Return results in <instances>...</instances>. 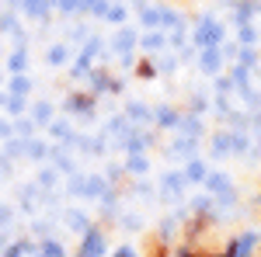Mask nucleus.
Segmentation results:
<instances>
[{
	"label": "nucleus",
	"instance_id": "1",
	"mask_svg": "<svg viewBox=\"0 0 261 257\" xmlns=\"http://www.w3.org/2000/svg\"><path fill=\"white\" fill-rule=\"evenodd\" d=\"M202 188H205V195L216 198V209L233 205V202H237V188H233L230 174H223V170H209V174H205V181H202Z\"/></svg>",
	"mask_w": 261,
	"mask_h": 257
},
{
	"label": "nucleus",
	"instance_id": "2",
	"mask_svg": "<svg viewBox=\"0 0 261 257\" xmlns=\"http://www.w3.org/2000/svg\"><path fill=\"white\" fill-rule=\"evenodd\" d=\"M223 39H226V28H223L216 18H199V24H195V32H192V45L195 49H213V45H223Z\"/></svg>",
	"mask_w": 261,
	"mask_h": 257
},
{
	"label": "nucleus",
	"instance_id": "3",
	"mask_svg": "<svg viewBox=\"0 0 261 257\" xmlns=\"http://www.w3.org/2000/svg\"><path fill=\"white\" fill-rule=\"evenodd\" d=\"M84 83H87V94H119L122 91V80L115 77V73H108L105 66H91L87 70V77H84Z\"/></svg>",
	"mask_w": 261,
	"mask_h": 257
},
{
	"label": "nucleus",
	"instance_id": "4",
	"mask_svg": "<svg viewBox=\"0 0 261 257\" xmlns=\"http://www.w3.org/2000/svg\"><path fill=\"white\" fill-rule=\"evenodd\" d=\"M105 250H108V237L98 222H91L81 233V257H105Z\"/></svg>",
	"mask_w": 261,
	"mask_h": 257
},
{
	"label": "nucleus",
	"instance_id": "5",
	"mask_svg": "<svg viewBox=\"0 0 261 257\" xmlns=\"http://www.w3.org/2000/svg\"><path fill=\"white\" fill-rule=\"evenodd\" d=\"M66 111L77 115V119H91V115L98 111V98L87 94V91H70V94H66Z\"/></svg>",
	"mask_w": 261,
	"mask_h": 257
},
{
	"label": "nucleus",
	"instance_id": "6",
	"mask_svg": "<svg viewBox=\"0 0 261 257\" xmlns=\"http://www.w3.org/2000/svg\"><path fill=\"white\" fill-rule=\"evenodd\" d=\"M258 243H261V237L254 233V230H244L241 237H233L223 250L230 257H254V250H258Z\"/></svg>",
	"mask_w": 261,
	"mask_h": 257
},
{
	"label": "nucleus",
	"instance_id": "7",
	"mask_svg": "<svg viewBox=\"0 0 261 257\" xmlns=\"http://www.w3.org/2000/svg\"><path fill=\"white\" fill-rule=\"evenodd\" d=\"M112 191H115V184L105 178V174H84V191H81V198L101 202L105 195H112Z\"/></svg>",
	"mask_w": 261,
	"mask_h": 257
},
{
	"label": "nucleus",
	"instance_id": "8",
	"mask_svg": "<svg viewBox=\"0 0 261 257\" xmlns=\"http://www.w3.org/2000/svg\"><path fill=\"white\" fill-rule=\"evenodd\" d=\"M153 142H157V132H150V129H133V132L125 136V142H122V150H125V153H146Z\"/></svg>",
	"mask_w": 261,
	"mask_h": 257
},
{
	"label": "nucleus",
	"instance_id": "9",
	"mask_svg": "<svg viewBox=\"0 0 261 257\" xmlns=\"http://www.w3.org/2000/svg\"><path fill=\"white\" fill-rule=\"evenodd\" d=\"M136 45H140L136 28H119V32H115V39H112V52H115V56H133V52H136Z\"/></svg>",
	"mask_w": 261,
	"mask_h": 257
},
{
	"label": "nucleus",
	"instance_id": "10",
	"mask_svg": "<svg viewBox=\"0 0 261 257\" xmlns=\"http://www.w3.org/2000/svg\"><path fill=\"white\" fill-rule=\"evenodd\" d=\"M199 70L205 73V77H216L223 70V49L220 45H213V49H199Z\"/></svg>",
	"mask_w": 261,
	"mask_h": 257
},
{
	"label": "nucleus",
	"instance_id": "11",
	"mask_svg": "<svg viewBox=\"0 0 261 257\" xmlns=\"http://www.w3.org/2000/svg\"><path fill=\"white\" fill-rule=\"evenodd\" d=\"M185 188H188V181H185L181 170H167L161 178V195L164 198H174V202H178V198L185 195Z\"/></svg>",
	"mask_w": 261,
	"mask_h": 257
},
{
	"label": "nucleus",
	"instance_id": "12",
	"mask_svg": "<svg viewBox=\"0 0 261 257\" xmlns=\"http://www.w3.org/2000/svg\"><path fill=\"white\" fill-rule=\"evenodd\" d=\"M195 146H199V139H188V136H181V132H178L174 142L164 146V153H167V160H192Z\"/></svg>",
	"mask_w": 261,
	"mask_h": 257
},
{
	"label": "nucleus",
	"instance_id": "13",
	"mask_svg": "<svg viewBox=\"0 0 261 257\" xmlns=\"http://www.w3.org/2000/svg\"><path fill=\"white\" fill-rule=\"evenodd\" d=\"M181 115H185V111L174 108V104H161V108H153V125L174 132V129H178V122H181Z\"/></svg>",
	"mask_w": 261,
	"mask_h": 257
},
{
	"label": "nucleus",
	"instance_id": "14",
	"mask_svg": "<svg viewBox=\"0 0 261 257\" xmlns=\"http://www.w3.org/2000/svg\"><path fill=\"white\" fill-rule=\"evenodd\" d=\"M45 129H49V136L56 139L60 146H77V142H81V136L70 129V122H63V119H53L49 125H45Z\"/></svg>",
	"mask_w": 261,
	"mask_h": 257
},
{
	"label": "nucleus",
	"instance_id": "15",
	"mask_svg": "<svg viewBox=\"0 0 261 257\" xmlns=\"http://www.w3.org/2000/svg\"><path fill=\"white\" fill-rule=\"evenodd\" d=\"M133 129H136V125L125 119V115H115V119H108V125H105V136H108V139H115V142L122 146V142H125V136H129Z\"/></svg>",
	"mask_w": 261,
	"mask_h": 257
},
{
	"label": "nucleus",
	"instance_id": "16",
	"mask_svg": "<svg viewBox=\"0 0 261 257\" xmlns=\"http://www.w3.org/2000/svg\"><path fill=\"white\" fill-rule=\"evenodd\" d=\"M125 119L133 122L136 129H143V125H150V122H153V108H150V104H143V101H133V104L125 108Z\"/></svg>",
	"mask_w": 261,
	"mask_h": 257
},
{
	"label": "nucleus",
	"instance_id": "17",
	"mask_svg": "<svg viewBox=\"0 0 261 257\" xmlns=\"http://www.w3.org/2000/svg\"><path fill=\"white\" fill-rule=\"evenodd\" d=\"M21 11L32 21H42V24H45L49 14H53V4H49V0H21Z\"/></svg>",
	"mask_w": 261,
	"mask_h": 257
},
{
	"label": "nucleus",
	"instance_id": "18",
	"mask_svg": "<svg viewBox=\"0 0 261 257\" xmlns=\"http://www.w3.org/2000/svg\"><path fill=\"white\" fill-rule=\"evenodd\" d=\"M174 132H181V136H188V139H202V132H205V125H202V115H188V111H185Z\"/></svg>",
	"mask_w": 261,
	"mask_h": 257
},
{
	"label": "nucleus",
	"instance_id": "19",
	"mask_svg": "<svg viewBox=\"0 0 261 257\" xmlns=\"http://www.w3.org/2000/svg\"><path fill=\"white\" fill-rule=\"evenodd\" d=\"M181 174H185V181H188V184H202V181H205V174H209V163H205V160H199V157H192L188 163H185V170H181Z\"/></svg>",
	"mask_w": 261,
	"mask_h": 257
},
{
	"label": "nucleus",
	"instance_id": "20",
	"mask_svg": "<svg viewBox=\"0 0 261 257\" xmlns=\"http://www.w3.org/2000/svg\"><path fill=\"white\" fill-rule=\"evenodd\" d=\"M140 49L150 52V56H153V52H164V49H167V35H164V32H143L140 35Z\"/></svg>",
	"mask_w": 261,
	"mask_h": 257
},
{
	"label": "nucleus",
	"instance_id": "21",
	"mask_svg": "<svg viewBox=\"0 0 261 257\" xmlns=\"http://www.w3.org/2000/svg\"><path fill=\"white\" fill-rule=\"evenodd\" d=\"M7 94L28 98V94H32V77H28V73H11V80H7Z\"/></svg>",
	"mask_w": 261,
	"mask_h": 257
},
{
	"label": "nucleus",
	"instance_id": "22",
	"mask_svg": "<svg viewBox=\"0 0 261 257\" xmlns=\"http://www.w3.org/2000/svg\"><path fill=\"white\" fill-rule=\"evenodd\" d=\"M45 63H49V66H56V70L66 66V63H70V45H66V42H53V45H49V52H45Z\"/></svg>",
	"mask_w": 261,
	"mask_h": 257
},
{
	"label": "nucleus",
	"instance_id": "23",
	"mask_svg": "<svg viewBox=\"0 0 261 257\" xmlns=\"http://www.w3.org/2000/svg\"><path fill=\"white\" fill-rule=\"evenodd\" d=\"M49 160H53V170H56V174H77V163L63 153V146L49 150Z\"/></svg>",
	"mask_w": 261,
	"mask_h": 257
},
{
	"label": "nucleus",
	"instance_id": "24",
	"mask_svg": "<svg viewBox=\"0 0 261 257\" xmlns=\"http://www.w3.org/2000/svg\"><path fill=\"white\" fill-rule=\"evenodd\" d=\"M146 170H150V157H146V153H125V174L143 178Z\"/></svg>",
	"mask_w": 261,
	"mask_h": 257
},
{
	"label": "nucleus",
	"instance_id": "25",
	"mask_svg": "<svg viewBox=\"0 0 261 257\" xmlns=\"http://www.w3.org/2000/svg\"><path fill=\"white\" fill-rule=\"evenodd\" d=\"M140 24L146 28V32H161V7L143 4V7H140Z\"/></svg>",
	"mask_w": 261,
	"mask_h": 257
},
{
	"label": "nucleus",
	"instance_id": "26",
	"mask_svg": "<svg viewBox=\"0 0 261 257\" xmlns=\"http://www.w3.org/2000/svg\"><path fill=\"white\" fill-rule=\"evenodd\" d=\"M230 11H233V24H251V18L258 14L254 11V0H233Z\"/></svg>",
	"mask_w": 261,
	"mask_h": 257
},
{
	"label": "nucleus",
	"instance_id": "27",
	"mask_svg": "<svg viewBox=\"0 0 261 257\" xmlns=\"http://www.w3.org/2000/svg\"><path fill=\"white\" fill-rule=\"evenodd\" d=\"M53 111H56V108H53L49 101H35V104L28 108V119L35 122V125H49V122H53Z\"/></svg>",
	"mask_w": 261,
	"mask_h": 257
},
{
	"label": "nucleus",
	"instance_id": "28",
	"mask_svg": "<svg viewBox=\"0 0 261 257\" xmlns=\"http://www.w3.org/2000/svg\"><path fill=\"white\" fill-rule=\"evenodd\" d=\"M77 146H81V150L87 153V157H101V153L108 150V136H94V139L81 136V142H77Z\"/></svg>",
	"mask_w": 261,
	"mask_h": 257
},
{
	"label": "nucleus",
	"instance_id": "29",
	"mask_svg": "<svg viewBox=\"0 0 261 257\" xmlns=\"http://www.w3.org/2000/svg\"><path fill=\"white\" fill-rule=\"evenodd\" d=\"M4 111L7 119H21L28 111V98H14V94H4Z\"/></svg>",
	"mask_w": 261,
	"mask_h": 257
},
{
	"label": "nucleus",
	"instance_id": "30",
	"mask_svg": "<svg viewBox=\"0 0 261 257\" xmlns=\"http://www.w3.org/2000/svg\"><path fill=\"white\" fill-rule=\"evenodd\" d=\"M24 157L32 160V163H39V160H49V146H45V142H42V139H28V142H24Z\"/></svg>",
	"mask_w": 261,
	"mask_h": 257
},
{
	"label": "nucleus",
	"instance_id": "31",
	"mask_svg": "<svg viewBox=\"0 0 261 257\" xmlns=\"http://www.w3.org/2000/svg\"><path fill=\"white\" fill-rule=\"evenodd\" d=\"M63 219H66V226H70V230H77V233H84V230L91 226V216H87V212H81V209H66V212H63Z\"/></svg>",
	"mask_w": 261,
	"mask_h": 257
},
{
	"label": "nucleus",
	"instance_id": "32",
	"mask_svg": "<svg viewBox=\"0 0 261 257\" xmlns=\"http://www.w3.org/2000/svg\"><path fill=\"white\" fill-rule=\"evenodd\" d=\"M178 230H181V222H178L174 216L161 219V230H157V243H164V247H167V243L174 240V233H178Z\"/></svg>",
	"mask_w": 261,
	"mask_h": 257
},
{
	"label": "nucleus",
	"instance_id": "33",
	"mask_svg": "<svg viewBox=\"0 0 261 257\" xmlns=\"http://www.w3.org/2000/svg\"><path fill=\"white\" fill-rule=\"evenodd\" d=\"M32 257H66V250H63L60 240H42L39 247H35V254Z\"/></svg>",
	"mask_w": 261,
	"mask_h": 257
},
{
	"label": "nucleus",
	"instance_id": "34",
	"mask_svg": "<svg viewBox=\"0 0 261 257\" xmlns=\"http://www.w3.org/2000/svg\"><path fill=\"white\" fill-rule=\"evenodd\" d=\"M7 73H28V52L24 49H14L7 56Z\"/></svg>",
	"mask_w": 261,
	"mask_h": 257
},
{
	"label": "nucleus",
	"instance_id": "35",
	"mask_svg": "<svg viewBox=\"0 0 261 257\" xmlns=\"http://www.w3.org/2000/svg\"><path fill=\"white\" fill-rule=\"evenodd\" d=\"M209 150H213V157H216V160L230 157V132H216L213 142H209Z\"/></svg>",
	"mask_w": 261,
	"mask_h": 257
},
{
	"label": "nucleus",
	"instance_id": "36",
	"mask_svg": "<svg viewBox=\"0 0 261 257\" xmlns=\"http://www.w3.org/2000/svg\"><path fill=\"white\" fill-rule=\"evenodd\" d=\"M188 115H205L209 111V98L202 94V91H195V94H188V108H185Z\"/></svg>",
	"mask_w": 261,
	"mask_h": 257
},
{
	"label": "nucleus",
	"instance_id": "37",
	"mask_svg": "<svg viewBox=\"0 0 261 257\" xmlns=\"http://www.w3.org/2000/svg\"><path fill=\"white\" fill-rule=\"evenodd\" d=\"M133 70H136V77H140V80H153V77H157V63H153V56L136 60V66H133Z\"/></svg>",
	"mask_w": 261,
	"mask_h": 257
},
{
	"label": "nucleus",
	"instance_id": "38",
	"mask_svg": "<svg viewBox=\"0 0 261 257\" xmlns=\"http://www.w3.org/2000/svg\"><path fill=\"white\" fill-rule=\"evenodd\" d=\"M24 142H28V139H21V136H11V139H4V157H11V160L24 157Z\"/></svg>",
	"mask_w": 261,
	"mask_h": 257
},
{
	"label": "nucleus",
	"instance_id": "39",
	"mask_svg": "<svg viewBox=\"0 0 261 257\" xmlns=\"http://www.w3.org/2000/svg\"><path fill=\"white\" fill-rule=\"evenodd\" d=\"M14 32H21L18 14H14V11H4V14H0V35H7V39H11Z\"/></svg>",
	"mask_w": 261,
	"mask_h": 257
},
{
	"label": "nucleus",
	"instance_id": "40",
	"mask_svg": "<svg viewBox=\"0 0 261 257\" xmlns=\"http://www.w3.org/2000/svg\"><path fill=\"white\" fill-rule=\"evenodd\" d=\"M233 63H241V66H247V70H254V66H258V49H254V45L237 49V60H233Z\"/></svg>",
	"mask_w": 261,
	"mask_h": 257
},
{
	"label": "nucleus",
	"instance_id": "41",
	"mask_svg": "<svg viewBox=\"0 0 261 257\" xmlns=\"http://www.w3.org/2000/svg\"><path fill=\"white\" fill-rule=\"evenodd\" d=\"M251 150V139L244 136V129H233L230 132V153H247Z\"/></svg>",
	"mask_w": 261,
	"mask_h": 257
},
{
	"label": "nucleus",
	"instance_id": "42",
	"mask_svg": "<svg viewBox=\"0 0 261 257\" xmlns=\"http://www.w3.org/2000/svg\"><path fill=\"white\" fill-rule=\"evenodd\" d=\"M56 181H60V174H56L53 167H42L39 178H35V184H39L42 191H53V188H56Z\"/></svg>",
	"mask_w": 261,
	"mask_h": 257
},
{
	"label": "nucleus",
	"instance_id": "43",
	"mask_svg": "<svg viewBox=\"0 0 261 257\" xmlns=\"http://www.w3.org/2000/svg\"><path fill=\"white\" fill-rule=\"evenodd\" d=\"M171 257H205V250H199L195 243H178V247L171 250Z\"/></svg>",
	"mask_w": 261,
	"mask_h": 257
},
{
	"label": "nucleus",
	"instance_id": "44",
	"mask_svg": "<svg viewBox=\"0 0 261 257\" xmlns=\"http://www.w3.org/2000/svg\"><path fill=\"white\" fill-rule=\"evenodd\" d=\"M241 32H237V39L241 45H258V32H254V24H237Z\"/></svg>",
	"mask_w": 261,
	"mask_h": 257
},
{
	"label": "nucleus",
	"instance_id": "45",
	"mask_svg": "<svg viewBox=\"0 0 261 257\" xmlns=\"http://www.w3.org/2000/svg\"><path fill=\"white\" fill-rule=\"evenodd\" d=\"M157 63V73H174L178 70V56H153Z\"/></svg>",
	"mask_w": 261,
	"mask_h": 257
},
{
	"label": "nucleus",
	"instance_id": "46",
	"mask_svg": "<svg viewBox=\"0 0 261 257\" xmlns=\"http://www.w3.org/2000/svg\"><path fill=\"white\" fill-rule=\"evenodd\" d=\"M14 136L32 139V136H35V122H32V119H18V122H14Z\"/></svg>",
	"mask_w": 261,
	"mask_h": 257
},
{
	"label": "nucleus",
	"instance_id": "47",
	"mask_svg": "<svg viewBox=\"0 0 261 257\" xmlns=\"http://www.w3.org/2000/svg\"><path fill=\"white\" fill-rule=\"evenodd\" d=\"M125 14H129V11H125L122 4H112V7H108V14H105V21H112V24H122V21H125Z\"/></svg>",
	"mask_w": 261,
	"mask_h": 257
},
{
	"label": "nucleus",
	"instance_id": "48",
	"mask_svg": "<svg viewBox=\"0 0 261 257\" xmlns=\"http://www.w3.org/2000/svg\"><path fill=\"white\" fill-rule=\"evenodd\" d=\"M119 226H122V230H129V233H136V230L143 226V219L136 216V212H129V216H122V219H119Z\"/></svg>",
	"mask_w": 261,
	"mask_h": 257
},
{
	"label": "nucleus",
	"instance_id": "49",
	"mask_svg": "<svg viewBox=\"0 0 261 257\" xmlns=\"http://www.w3.org/2000/svg\"><path fill=\"white\" fill-rule=\"evenodd\" d=\"M81 191H84V174H70V184H66V195L81 198Z\"/></svg>",
	"mask_w": 261,
	"mask_h": 257
},
{
	"label": "nucleus",
	"instance_id": "50",
	"mask_svg": "<svg viewBox=\"0 0 261 257\" xmlns=\"http://www.w3.org/2000/svg\"><path fill=\"white\" fill-rule=\"evenodd\" d=\"M11 226H14V209L0 205V230H11Z\"/></svg>",
	"mask_w": 261,
	"mask_h": 257
},
{
	"label": "nucleus",
	"instance_id": "51",
	"mask_svg": "<svg viewBox=\"0 0 261 257\" xmlns=\"http://www.w3.org/2000/svg\"><path fill=\"white\" fill-rule=\"evenodd\" d=\"M108 7H112V0H94V4L87 7V14H94V18H105V14H108Z\"/></svg>",
	"mask_w": 261,
	"mask_h": 257
},
{
	"label": "nucleus",
	"instance_id": "52",
	"mask_svg": "<svg viewBox=\"0 0 261 257\" xmlns=\"http://www.w3.org/2000/svg\"><path fill=\"white\" fill-rule=\"evenodd\" d=\"M216 91H220L223 98H226V94L233 91V80H230V77H216Z\"/></svg>",
	"mask_w": 261,
	"mask_h": 257
},
{
	"label": "nucleus",
	"instance_id": "53",
	"mask_svg": "<svg viewBox=\"0 0 261 257\" xmlns=\"http://www.w3.org/2000/svg\"><path fill=\"white\" fill-rule=\"evenodd\" d=\"M11 136H14V122L0 119V139H11Z\"/></svg>",
	"mask_w": 261,
	"mask_h": 257
},
{
	"label": "nucleus",
	"instance_id": "54",
	"mask_svg": "<svg viewBox=\"0 0 261 257\" xmlns=\"http://www.w3.org/2000/svg\"><path fill=\"white\" fill-rule=\"evenodd\" d=\"M70 39L73 42H87V24H77V28L70 32Z\"/></svg>",
	"mask_w": 261,
	"mask_h": 257
},
{
	"label": "nucleus",
	"instance_id": "55",
	"mask_svg": "<svg viewBox=\"0 0 261 257\" xmlns=\"http://www.w3.org/2000/svg\"><path fill=\"white\" fill-rule=\"evenodd\" d=\"M35 237L49 240V222H45V219H39V222H35Z\"/></svg>",
	"mask_w": 261,
	"mask_h": 257
},
{
	"label": "nucleus",
	"instance_id": "56",
	"mask_svg": "<svg viewBox=\"0 0 261 257\" xmlns=\"http://www.w3.org/2000/svg\"><path fill=\"white\" fill-rule=\"evenodd\" d=\"M112 257H140V254H136V247H119Z\"/></svg>",
	"mask_w": 261,
	"mask_h": 257
},
{
	"label": "nucleus",
	"instance_id": "57",
	"mask_svg": "<svg viewBox=\"0 0 261 257\" xmlns=\"http://www.w3.org/2000/svg\"><path fill=\"white\" fill-rule=\"evenodd\" d=\"M150 257H171V247H164V243H157V247H153V254Z\"/></svg>",
	"mask_w": 261,
	"mask_h": 257
},
{
	"label": "nucleus",
	"instance_id": "58",
	"mask_svg": "<svg viewBox=\"0 0 261 257\" xmlns=\"http://www.w3.org/2000/svg\"><path fill=\"white\" fill-rule=\"evenodd\" d=\"M205 257H230L226 250H216V247H205Z\"/></svg>",
	"mask_w": 261,
	"mask_h": 257
},
{
	"label": "nucleus",
	"instance_id": "59",
	"mask_svg": "<svg viewBox=\"0 0 261 257\" xmlns=\"http://www.w3.org/2000/svg\"><path fill=\"white\" fill-rule=\"evenodd\" d=\"M7 7H21V0H7Z\"/></svg>",
	"mask_w": 261,
	"mask_h": 257
},
{
	"label": "nucleus",
	"instance_id": "60",
	"mask_svg": "<svg viewBox=\"0 0 261 257\" xmlns=\"http://www.w3.org/2000/svg\"><path fill=\"white\" fill-rule=\"evenodd\" d=\"M0 108H4V94H0Z\"/></svg>",
	"mask_w": 261,
	"mask_h": 257
},
{
	"label": "nucleus",
	"instance_id": "61",
	"mask_svg": "<svg viewBox=\"0 0 261 257\" xmlns=\"http://www.w3.org/2000/svg\"><path fill=\"white\" fill-rule=\"evenodd\" d=\"M258 139H261V136H258ZM258 150H261V142H258Z\"/></svg>",
	"mask_w": 261,
	"mask_h": 257
},
{
	"label": "nucleus",
	"instance_id": "62",
	"mask_svg": "<svg viewBox=\"0 0 261 257\" xmlns=\"http://www.w3.org/2000/svg\"><path fill=\"white\" fill-rule=\"evenodd\" d=\"M112 4H119V0H112Z\"/></svg>",
	"mask_w": 261,
	"mask_h": 257
}]
</instances>
